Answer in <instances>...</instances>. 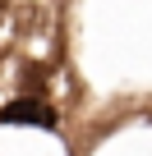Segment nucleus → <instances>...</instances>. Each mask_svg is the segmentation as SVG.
Segmentation results:
<instances>
[{
    "label": "nucleus",
    "mask_w": 152,
    "mask_h": 156,
    "mask_svg": "<svg viewBox=\"0 0 152 156\" xmlns=\"http://www.w3.org/2000/svg\"><path fill=\"white\" fill-rule=\"evenodd\" d=\"M0 119H5V124H37V129H55V110H51L46 101H28V97L9 101L5 110H0Z\"/></svg>",
    "instance_id": "obj_1"
},
{
    "label": "nucleus",
    "mask_w": 152,
    "mask_h": 156,
    "mask_svg": "<svg viewBox=\"0 0 152 156\" xmlns=\"http://www.w3.org/2000/svg\"><path fill=\"white\" fill-rule=\"evenodd\" d=\"M0 14H5V0H0Z\"/></svg>",
    "instance_id": "obj_2"
}]
</instances>
